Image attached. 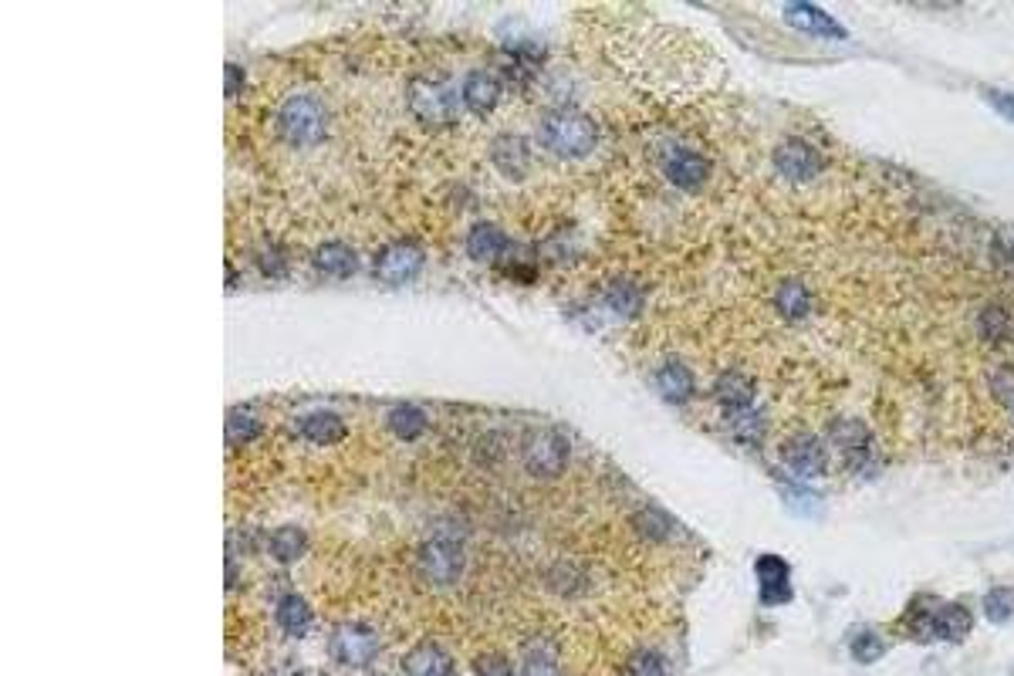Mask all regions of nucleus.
Here are the masks:
<instances>
[{"label": "nucleus", "instance_id": "nucleus-1", "mask_svg": "<svg viewBox=\"0 0 1014 676\" xmlns=\"http://www.w3.org/2000/svg\"><path fill=\"white\" fill-rule=\"evenodd\" d=\"M274 129L295 149H311L328 136V109L318 95L291 92L274 112Z\"/></svg>", "mask_w": 1014, "mask_h": 676}, {"label": "nucleus", "instance_id": "nucleus-2", "mask_svg": "<svg viewBox=\"0 0 1014 676\" xmlns=\"http://www.w3.org/2000/svg\"><path fill=\"white\" fill-rule=\"evenodd\" d=\"M538 139L558 159H582L599 142V126L582 112H548L538 122Z\"/></svg>", "mask_w": 1014, "mask_h": 676}, {"label": "nucleus", "instance_id": "nucleus-3", "mask_svg": "<svg viewBox=\"0 0 1014 676\" xmlns=\"http://www.w3.org/2000/svg\"><path fill=\"white\" fill-rule=\"evenodd\" d=\"M416 568H420V575L433 589H450L467 572V551L457 538L433 535L416 551Z\"/></svg>", "mask_w": 1014, "mask_h": 676}, {"label": "nucleus", "instance_id": "nucleus-4", "mask_svg": "<svg viewBox=\"0 0 1014 676\" xmlns=\"http://www.w3.org/2000/svg\"><path fill=\"white\" fill-rule=\"evenodd\" d=\"M568 457H572L568 437L551 430V426L528 433V440H524V447H521V467L535 480H555L568 467Z\"/></svg>", "mask_w": 1014, "mask_h": 676}, {"label": "nucleus", "instance_id": "nucleus-5", "mask_svg": "<svg viewBox=\"0 0 1014 676\" xmlns=\"http://www.w3.org/2000/svg\"><path fill=\"white\" fill-rule=\"evenodd\" d=\"M406 99L413 115L426 122V126H443V122H450L457 115V92L443 78H416L409 85Z\"/></svg>", "mask_w": 1014, "mask_h": 676}, {"label": "nucleus", "instance_id": "nucleus-6", "mask_svg": "<svg viewBox=\"0 0 1014 676\" xmlns=\"http://www.w3.org/2000/svg\"><path fill=\"white\" fill-rule=\"evenodd\" d=\"M829 440L842 450L845 464L859 474H873L876 470V440L869 433V426L852 416H835L829 423Z\"/></svg>", "mask_w": 1014, "mask_h": 676}, {"label": "nucleus", "instance_id": "nucleus-7", "mask_svg": "<svg viewBox=\"0 0 1014 676\" xmlns=\"http://www.w3.org/2000/svg\"><path fill=\"white\" fill-rule=\"evenodd\" d=\"M771 163H775V169H778L781 176H785L788 183L805 186V183H812V180H818V176H822L825 156L818 153V149L808 139L788 136V139H781L778 146H775V156H771Z\"/></svg>", "mask_w": 1014, "mask_h": 676}, {"label": "nucleus", "instance_id": "nucleus-8", "mask_svg": "<svg viewBox=\"0 0 1014 676\" xmlns=\"http://www.w3.org/2000/svg\"><path fill=\"white\" fill-rule=\"evenodd\" d=\"M423 271V247L416 240H396L382 244L372 257V274L382 284H409Z\"/></svg>", "mask_w": 1014, "mask_h": 676}, {"label": "nucleus", "instance_id": "nucleus-9", "mask_svg": "<svg viewBox=\"0 0 1014 676\" xmlns=\"http://www.w3.org/2000/svg\"><path fill=\"white\" fill-rule=\"evenodd\" d=\"M663 176L670 180L676 190H700L707 180H710V159L704 153H697V149H690V146H680V142H673V146H666V153H663Z\"/></svg>", "mask_w": 1014, "mask_h": 676}, {"label": "nucleus", "instance_id": "nucleus-10", "mask_svg": "<svg viewBox=\"0 0 1014 676\" xmlns=\"http://www.w3.org/2000/svg\"><path fill=\"white\" fill-rule=\"evenodd\" d=\"M781 464L795 477H822L829 470V450L815 433H791L781 443Z\"/></svg>", "mask_w": 1014, "mask_h": 676}, {"label": "nucleus", "instance_id": "nucleus-11", "mask_svg": "<svg viewBox=\"0 0 1014 676\" xmlns=\"http://www.w3.org/2000/svg\"><path fill=\"white\" fill-rule=\"evenodd\" d=\"M328 649H332L335 660L345 666H369L379 653V639L369 626H362V622H345V626H338L332 639H328Z\"/></svg>", "mask_w": 1014, "mask_h": 676}, {"label": "nucleus", "instance_id": "nucleus-12", "mask_svg": "<svg viewBox=\"0 0 1014 676\" xmlns=\"http://www.w3.org/2000/svg\"><path fill=\"white\" fill-rule=\"evenodd\" d=\"M974 629L971 609L960 606V602H940L930 612V643L933 639H944V643H960L967 639Z\"/></svg>", "mask_w": 1014, "mask_h": 676}, {"label": "nucleus", "instance_id": "nucleus-13", "mask_svg": "<svg viewBox=\"0 0 1014 676\" xmlns=\"http://www.w3.org/2000/svg\"><path fill=\"white\" fill-rule=\"evenodd\" d=\"M758 582H761L764 606H785L791 599V568L781 555L758 558Z\"/></svg>", "mask_w": 1014, "mask_h": 676}, {"label": "nucleus", "instance_id": "nucleus-14", "mask_svg": "<svg viewBox=\"0 0 1014 676\" xmlns=\"http://www.w3.org/2000/svg\"><path fill=\"white\" fill-rule=\"evenodd\" d=\"M785 21L795 31L815 34V38H839V41L849 38V31H845L832 14H825L822 7H815V4H788Z\"/></svg>", "mask_w": 1014, "mask_h": 676}, {"label": "nucleus", "instance_id": "nucleus-15", "mask_svg": "<svg viewBox=\"0 0 1014 676\" xmlns=\"http://www.w3.org/2000/svg\"><path fill=\"white\" fill-rule=\"evenodd\" d=\"M460 102L477 115H491L501 102V82L491 71H470L464 85H460Z\"/></svg>", "mask_w": 1014, "mask_h": 676}, {"label": "nucleus", "instance_id": "nucleus-16", "mask_svg": "<svg viewBox=\"0 0 1014 676\" xmlns=\"http://www.w3.org/2000/svg\"><path fill=\"white\" fill-rule=\"evenodd\" d=\"M311 264H315V271L325 274V278H352V274L359 271V254H355L349 244H342V240H325V244L315 247Z\"/></svg>", "mask_w": 1014, "mask_h": 676}, {"label": "nucleus", "instance_id": "nucleus-17", "mask_svg": "<svg viewBox=\"0 0 1014 676\" xmlns=\"http://www.w3.org/2000/svg\"><path fill=\"white\" fill-rule=\"evenodd\" d=\"M714 396L720 403V413H724V420H727V416L754 406V382L741 376V372H724V376L714 382Z\"/></svg>", "mask_w": 1014, "mask_h": 676}, {"label": "nucleus", "instance_id": "nucleus-18", "mask_svg": "<svg viewBox=\"0 0 1014 676\" xmlns=\"http://www.w3.org/2000/svg\"><path fill=\"white\" fill-rule=\"evenodd\" d=\"M771 301H775L778 315L785 318V322H791V325L805 322L808 311H812V295H808V288H805V284L798 281V278L778 281V284H775V295H771Z\"/></svg>", "mask_w": 1014, "mask_h": 676}, {"label": "nucleus", "instance_id": "nucleus-19", "mask_svg": "<svg viewBox=\"0 0 1014 676\" xmlns=\"http://www.w3.org/2000/svg\"><path fill=\"white\" fill-rule=\"evenodd\" d=\"M298 437L301 440H308V443H315V447H332V443H338L345 437V423L338 420L335 413H328V409H318V413H305L298 420Z\"/></svg>", "mask_w": 1014, "mask_h": 676}, {"label": "nucleus", "instance_id": "nucleus-20", "mask_svg": "<svg viewBox=\"0 0 1014 676\" xmlns=\"http://www.w3.org/2000/svg\"><path fill=\"white\" fill-rule=\"evenodd\" d=\"M491 156H494L497 169H501L504 176H511V180H521L531 166V146L524 136H501L491 146Z\"/></svg>", "mask_w": 1014, "mask_h": 676}, {"label": "nucleus", "instance_id": "nucleus-21", "mask_svg": "<svg viewBox=\"0 0 1014 676\" xmlns=\"http://www.w3.org/2000/svg\"><path fill=\"white\" fill-rule=\"evenodd\" d=\"M453 663L437 643H420L403 656V673L406 676H450Z\"/></svg>", "mask_w": 1014, "mask_h": 676}, {"label": "nucleus", "instance_id": "nucleus-22", "mask_svg": "<svg viewBox=\"0 0 1014 676\" xmlns=\"http://www.w3.org/2000/svg\"><path fill=\"white\" fill-rule=\"evenodd\" d=\"M656 393H660L666 403H673V406H683L690 399L693 393V376H690V369L683 366V362H666V366L656 369Z\"/></svg>", "mask_w": 1014, "mask_h": 676}, {"label": "nucleus", "instance_id": "nucleus-23", "mask_svg": "<svg viewBox=\"0 0 1014 676\" xmlns=\"http://www.w3.org/2000/svg\"><path fill=\"white\" fill-rule=\"evenodd\" d=\"M504 251H507V234L497 224H487V220H480V224L470 227L467 254L474 257V261H494V257H501Z\"/></svg>", "mask_w": 1014, "mask_h": 676}, {"label": "nucleus", "instance_id": "nucleus-24", "mask_svg": "<svg viewBox=\"0 0 1014 676\" xmlns=\"http://www.w3.org/2000/svg\"><path fill=\"white\" fill-rule=\"evenodd\" d=\"M278 622H281V629L288 636H305L308 633V626H311V609H308V602L301 599L298 592H288L284 599L278 602Z\"/></svg>", "mask_w": 1014, "mask_h": 676}, {"label": "nucleus", "instance_id": "nucleus-25", "mask_svg": "<svg viewBox=\"0 0 1014 676\" xmlns=\"http://www.w3.org/2000/svg\"><path fill=\"white\" fill-rule=\"evenodd\" d=\"M727 426H731V433L737 440L758 443L764 433H768V413H764V406L754 403V406L741 409V413L727 416Z\"/></svg>", "mask_w": 1014, "mask_h": 676}, {"label": "nucleus", "instance_id": "nucleus-26", "mask_svg": "<svg viewBox=\"0 0 1014 676\" xmlns=\"http://www.w3.org/2000/svg\"><path fill=\"white\" fill-rule=\"evenodd\" d=\"M606 305L612 311H619L622 318H633L639 308H643V288L629 278H616L606 288Z\"/></svg>", "mask_w": 1014, "mask_h": 676}, {"label": "nucleus", "instance_id": "nucleus-27", "mask_svg": "<svg viewBox=\"0 0 1014 676\" xmlns=\"http://www.w3.org/2000/svg\"><path fill=\"white\" fill-rule=\"evenodd\" d=\"M521 676H558V660L548 639H531L521 660Z\"/></svg>", "mask_w": 1014, "mask_h": 676}, {"label": "nucleus", "instance_id": "nucleus-28", "mask_svg": "<svg viewBox=\"0 0 1014 676\" xmlns=\"http://www.w3.org/2000/svg\"><path fill=\"white\" fill-rule=\"evenodd\" d=\"M977 332L987 345H998L1001 338H1008L1011 332V311L1004 305H987L981 315H977Z\"/></svg>", "mask_w": 1014, "mask_h": 676}, {"label": "nucleus", "instance_id": "nucleus-29", "mask_svg": "<svg viewBox=\"0 0 1014 676\" xmlns=\"http://www.w3.org/2000/svg\"><path fill=\"white\" fill-rule=\"evenodd\" d=\"M389 430L396 433L399 440H420L426 433V416L423 409L416 406H396L389 413Z\"/></svg>", "mask_w": 1014, "mask_h": 676}, {"label": "nucleus", "instance_id": "nucleus-30", "mask_svg": "<svg viewBox=\"0 0 1014 676\" xmlns=\"http://www.w3.org/2000/svg\"><path fill=\"white\" fill-rule=\"evenodd\" d=\"M268 545H271V555L278 558V562L288 565V562H295V558L305 555L308 541L298 528H281V531H274Z\"/></svg>", "mask_w": 1014, "mask_h": 676}, {"label": "nucleus", "instance_id": "nucleus-31", "mask_svg": "<svg viewBox=\"0 0 1014 676\" xmlns=\"http://www.w3.org/2000/svg\"><path fill=\"white\" fill-rule=\"evenodd\" d=\"M984 612L991 622L1004 626V622L1014 616V592L1011 589H991L984 595Z\"/></svg>", "mask_w": 1014, "mask_h": 676}, {"label": "nucleus", "instance_id": "nucleus-32", "mask_svg": "<svg viewBox=\"0 0 1014 676\" xmlns=\"http://www.w3.org/2000/svg\"><path fill=\"white\" fill-rule=\"evenodd\" d=\"M629 676H666V663L656 649H639L629 656Z\"/></svg>", "mask_w": 1014, "mask_h": 676}, {"label": "nucleus", "instance_id": "nucleus-33", "mask_svg": "<svg viewBox=\"0 0 1014 676\" xmlns=\"http://www.w3.org/2000/svg\"><path fill=\"white\" fill-rule=\"evenodd\" d=\"M883 653H886V643L876 633H869V629L852 639V660L856 663H876Z\"/></svg>", "mask_w": 1014, "mask_h": 676}, {"label": "nucleus", "instance_id": "nucleus-34", "mask_svg": "<svg viewBox=\"0 0 1014 676\" xmlns=\"http://www.w3.org/2000/svg\"><path fill=\"white\" fill-rule=\"evenodd\" d=\"M257 433V420L247 409H234V413L227 416V440L230 443H244V440H251Z\"/></svg>", "mask_w": 1014, "mask_h": 676}, {"label": "nucleus", "instance_id": "nucleus-35", "mask_svg": "<svg viewBox=\"0 0 1014 676\" xmlns=\"http://www.w3.org/2000/svg\"><path fill=\"white\" fill-rule=\"evenodd\" d=\"M991 254L998 264H1014V224H1001L991 237Z\"/></svg>", "mask_w": 1014, "mask_h": 676}, {"label": "nucleus", "instance_id": "nucleus-36", "mask_svg": "<svg viewBox=\"0 0 1014 676\" xmlns=\"http://www.w3.org/2000/svg\"><path fill=\"white\" fill-rule=\"evenodd\" d=\"M636 528L643 531V535H646L649 541H663L666 531L673 528V521L666 518V514H660V511H643V514H639V518H636Z\"/></svg>", "mask_w": 1014, "mask_h": 676}, {"label": "nucleus", "instance_id": "nucleus-37", "mask_svg": "<svg viewBox=\"0 0 1014 676\" xmlns=\"http://www.w3.org/2000/svg\"><path fill=\"white\" fill-rule=\"evenodd\" d=\"M991 393H994V399H998L1004 409H1011V413H1014V372L1011 369L991 372Z\"/></svg>", "mask_w": 1014, "mask_h": 676}, {"label": "nucleus", "instance_id": "nucleus-38", "mask_svg": "<svg viewBox=\"0 0 1014 676\" xmlns=\"http://www.w3.org/2000/svg\"><path fill=\"white\" fill-rule=\"evenodd\" d=\"M474 670L477 676H511V663L501 653H484L474 660Z\"/></svg>", "mask_w": 1014, "mask_h": 676}, {"label": "nucleus", "instance_id": "nucleus-39", "mask_svg": "<svg viewBox=\"0 0 1014 676\" xmlns=\"http://www.w3.org/2000/svg\"><path fill=\"white\" fill-rule=\"evenodd\" d=\"M781 494H785L798 511H812L815 507V497L808 494L802 484H795V480H788V477H781Z\"/></svg>", "mask_w": 1014, "mask_h": 676}, {"label": "nucleus", "instance_id": "nucleus-40", "mask_svg": "<svg viewBox=\"0 0 1014 676\" xmlns=\"http://www.w3.org/2000/svg\"><path fill=\"white\" fill-rule=\"evenodd\" d=\"M984 99L991 102L994 109H998V115H1004V119H1008V122H1014V95L1001 92V88H987Z\"/></svg>", "mask_w": 1014, "mask_h": 676}, {"label": "nucleus", "instance_id": "nucleus-41", "mask_svg": "<svg viewBox=\"0 0 1014 676\" xmlns=\"http://www.w3.org/2000/svg\"><path fill=\"white\" fill-rule=\"evenodd\" d=\"M240 88V68L237 65H227V95H234Z\"/></svg>", "mask_w": 1014, "mask_h": 676}]
</instances>
